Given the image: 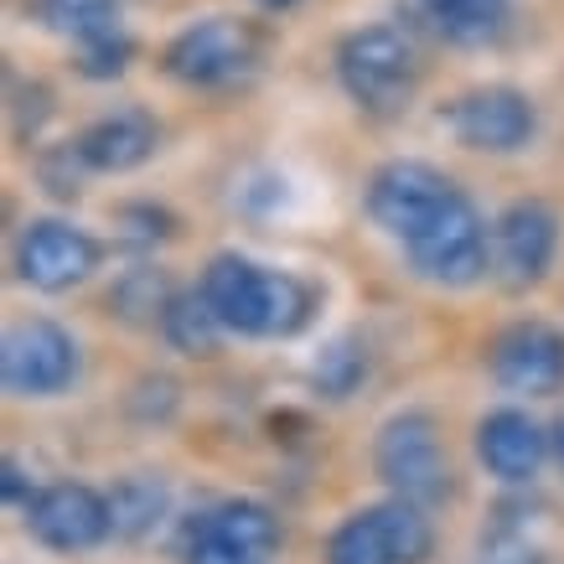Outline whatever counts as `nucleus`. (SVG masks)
Segmentation results:
<instances>
[{
  "label": "nucleus",
  "mask_w": 564,
  "mask_h": 564,
  "mask_svg": "<svg viewBox=\"0 0 564 564\" xmlns=\"http://www.w3.org/2000/svg\"><path fill=\"white\" fill-rule=\"evenodd\" d=\"M203 295L223 332L239 337H295L316 316V291L301 274L270 270L243 254H218L203 270Z\"/></svg>",
  "instance_id": "obj_1"
},
{
  "label": "nucleus",
  "mask_w": 564,
  "mask_h": 564,
  "mask_svg": "<svg viewBox=\"0 0 564 564\" xmlns=\"http://www.w3.org/2000/svg\"><path fill=\"white\" fill-rule=\"evenodd\" d=\"M337 84L373 120L404 115L414 88H420V52H414L410 32L393 26V21H373V26L347 32L337 42Z\"/></svg>",
  "instance_id": "obj_2"
},
{
  "label": "nucleus",
  "mask_w": 564,
  "mask_h": 564,
  "mask_svg": "<svg viewBox=\"0 0 564 564\" xmlns=\"http://www.w3.org/2000/svg\"><path fill=\"white\" fill-rule=\"evenodd\" d=\"M373 471L389 497H404L414 508H435L451 492V462H445L441 425L430 410H399L383 420L373 441Z\"/></svg>",
  "instance_id": "obj_3"
},
{
  "label": "nucleus",
  "mask_w": 564,
  "mask_h": 564,
  "mask_svg": "<svg viewBox=\"0 0 564 564\" xmlns=\"http://www.w3.org/2000/svg\"><path fill=\"white\" fill-rule=\"evenodd\" d=\"M462 197L466 192L456 187L441 166H430V161H383V166L368 176L362 207H368V218L404 249V243L420 239L430 223L441 218V213H451Z\"/></svg>",
  "instance_id": "obj_4"
},
{
  "label": "nucleus",
  "mask_w": 564,
  "mask_h": 564,
  "mask_svg": "<svg viewBox=\"0 0 564 564\" xmlns=\"http://www.w3.org/2000/svg\"><path fill=\"white\" fill-rule=\"evenodd\" d=\"M430 554H435V529L425 508L404 497L343 518L326 539V564H425Z\"/></svg>",
  "instance_id": "obj_5"
},
{
  "label": "nucleus",
  "mask_w": 564,
  "mask_h": 564,
  "mask_svg": "<svg viewBox=\"0 0 564 564\" xmlns=\"http://www.w3.org/2000/svg\"><path fill=\"white\" fill-rule=\"evenodd\" d=\"M259 63V36L239 17H207L192 21L166 42L161 68L187 88H228Z\"/></svg>",
  "instance_id": "obj_6"
},
{
  "label": "nucleus",
  "mask_w": 564,
  "mask_h": 564,
  "mask_svg": "<svg viewBox=\"0 0 564 564\" xmlns=\"http://www.w3.org/2000/svg\"><path fill=\"white\" fill-rule=\"evenodd\" d=\"M404 259H410V270L430 285H441V291H466V285H477L481 274L492 270V228L481 223V213L471 207V197L441 213V218L430 223L425 234L414 243H404Z\"/></svg>",
  "instance_id": "obj_7"
},
{
  "label": "nucleus",
  "mask_w": 564,
  "mask_h": 564,
  "mask_svg": "<svg viewBox=\"0 0 564 564\" xmlns=\"http://www.w3.org/2000/svg\"><path fill=\"white\" fill-rule=\"evenodd\" d=\"M280 518L254 497H228L187 523L182 560L187 564H274Z\"/></svg>",
  "instance_id": "obj_8"
},
{
  "label": "nucleus",
  "mask_w": 564,
  "mask_h": 564,
  "mask_svg": "<svg viewBox=\"0 0 564 564\" xmlns=\"http://www.w3.org/2000/svg\"><path fill=\"white\" fill-rule=\"evenodd\" d=\"M78 378V343L68 326L32 316L17 322L0 343V383L17 399H57Z\"/></svg>",
  "instance_id": "obj_9"
},
{
  "label": "nucleus",
  "mask_w": 564,
  "mask_h": 564,
  "mask_svg": "<svg viewBox=\"0 0 564 564\" xmlns=\"http://www.w3.org/2000/svg\"><path fill=\"white\" fill-rule=\"evenodd\" d=\"M560 259V213L544 197H518L492 218V274L508 291H533Z\"/></svg>",
  "instance_id": "obj_10"
},
{
  "label": "nucleus",
  "mask_w": 564,
  "mask_h": 564,
  "mask_svg": "<svg viewBox=\"0 0 564 564\" xmlns=\"http://www.w3.org/2000/svg\"><path fill=\"white\" fill-rule=\"evenodd\" d=\"M445 124H451V135L462 140L466 151L513 155V151H523L533 140V130H539V109H533V99L513 84H481V88H466L462 99H451Z\"/></svg>",
  "instance_id": "obj_11"
},
{
  "label": "nucleus",
  "mask_w": 564,
  "mask_h": 564,
  "mask_svg": "<svg viewBox=\"0 0 564 564\" xmlns=\"http://www.w3.org/2000/svg\"><path fill=\"white\" fill-rule=\"evenodd\" d=\"M26 529L52 554H88L104 539H115L109 523V492L88 487V481H47L36 487L26 502Z\"/></svg>",
  "instance_id": "obj_12"
},
{
  "label": "nucleus",
  "mask_w": 564,
  "mask_h": 564,
  "mask_svg": "<svg viewBox=\"0 0 564 564\" xmlns=\"http://www.w3.org/2000/svg\"><path fill=\"white\" fill-rule=\"evenodd\" d=\"M487 373L497 389L549 399L564 389V332L549 322H508L487 347Z\"/></svg>",
  "instance_id": "obj_13"
},
{
  "label": "nucleus",
  "mask_w": 564,
  "mask_h": 564,
  "mask_svg": "<svg viewBox=\"0 0 564 564\" xmlns=\"http://www.w3.org/2000/svg\"><path fill=\"white\" fill-rule=\"evenodd\" d=\"M99 239L88 228H73L63 218H36L21 228L17 239V274L32 285V291L63 295L73 285H84L88 274L99 270Z\"/></svg>",
  "instance_id": "obj_14"
},
{
  "label": "nucleus",
  "mask_w": 564,
  "mask_h": 564,
  "mask_svg": "<svg viewBox=\"0 0 564 564\" xmlns=\"http://www.w3.org/2000/svg\"><path fill=\"white\" fill-rule=\"evenodd\" d=\"M554 435L523 410H492L477 425V462L508 487H523L544 471Z\"/></svg>",
  "instance_id": "obj_15"
},
{
  "label": "nucleus",
  "mask_w": 564,
  "mask_h": 564,
  "mask_svg": "<svg viewBox=\"0 0 564 564\" xmlns=\"http://www.w3.org/2000/svg\"><path fill=\"white\" fill-rule=\"evenodd\" d=\"M513 0H399L404 32L435 36L445 47H487L508 32Z\"/></svg>",
  "instance_id": "obj_16"
},
{
  "label": "nucleus",
  "mask_w": 564,
  "mask_h": 564,
  "mask_svg": "<svg viewBox=\"0 0 564 564\" xmlns=\"http://www.w3.org/2000/svg\"><path fill=\"white\" fill-rule=\"evenodd\" d=\"M73 145H78V161H84L88 172L120 176L151 161L155 145H161V130H155V120L145 109H115V115L88 124Z\"/></svg>",
  "instance_id": "obj_17"
},
{
  "label": "nucleus",
  "mask_w": 564,
  "mask_h": 564,
  "mask_svg": "<svg viewBox=\"0 0 564 564\" xmlns=\"http://www.w3.org/2000/svg\"><path fill=\"white\" fill-rule=\"evenodd\" d=\"M172 513V487L151 471H135L109 487V523H115V539L124 544H145Z\"/></svg>",
  "instance_id": "obj_18"
},
{
  "label": "nucleus",
  "mask_w": 564,
  "mask_h": 564,
  "mask_svg": "<svg viewBox=\"0 0 564 564\" xmlns=\"http://www.w3.org/2000/svg\"><path fill=\"white\" fill-rule=\"evenodd\" d=\"M161 337L176 347V352H187V358H213L223 343V322L213 316L207 306L203 285L197 291H176L166 316H161Z\"/></svg>",
  "instance_id": "obj_19"
},
{
  "label": "nucleus",
  "mask_w": 564,
  "mask_h": 564,
  "mask_svg": "<svg viewBox=\"0 0 564 564\" xmlns=\"http://www.w3.org/2000/svg\"><path fill=\"white\" fill-rule=\"evenodd\" d=\"M172 295L176 291L166 285V274L151 270V264H140V270H124V280L109 291V306L135 326H161V316H166V306H172Z\"/></svg>",
  "instance_id": "obj_20"
},
{
  "label": "nucleus",
  "mask_w": 564,
  "mask_h": 564,
  "mask_svg": "<svg viewBox=\"0 0 564 564\" xmlns=\"http://www.w3.org/2000/svg\"><path fill=\"white\" fill-rule=\"evenodd\" d=\"M120 6L124 0H36V17L47 21L52 32L88 42V36H104L120 26Z\"/></svg>",
  "instance_id": "obj_21"
},
{
  "label": "nucleus",
  "mask_w": 564,
  "mask_h": 564,
  "mask_svg": "<svg viewBox=\"0 0 564 564\" xmlns=\"http://www.w3.org/2000/svg\"><path fill=\"white\" fill-rule=\"evenodd\" d=\"M362 378H368V352H362L352 337H337V343L316 358V368H311V383H316L326 399H347Z\"/></svg>",
  "instance_id": "obj_22"
},
{
  "label": "nucleus",
  "mask_w": 564,
  "mask_h": 564,
  "mask_svg": "<svg viewBox=\"0 0 564 564\" xmlns=\"http://www.w3.org/2000/svg\"><path fill=\"white\" fill-rule=\"evenodd\" d=\"M130 63H135V36L120 32V26L78 42V73H84V78H120Z\"/></svg>",
  "instance_id": "obj_23"
},
{
  "label": "nucleus",
  "mask_w": 564,
  "mask_h": 564,
  "mask_svg": "<svg viewBox=\"0 0 564 564\" xmlns=\"http://www.w3.org/2000/svg\"><path fill=\"white\" fill-rule=\"evenodd\" d=\"M477 564H549V560L523 523H492L477 544Z\"/></svg>",
  "instance_id": "obj_24"
},
{
  "label": "nucleus",
  "mask_w": 564,
  "mask_h": 564,
  "mask_svg": "<svg viewBox=\"0 0 564 564\" xmlns=\"http://www.w3.org/2000/svg\"><path fill=\"white\" fill-rule=\"evenodd\" d=\"M84 161H78V145H57V151L42 155V182H47L52 197H78V182H84Z\"/></svg>",
  "instance_id": "obj_25"
},
{
  "label": "nucleus",
  "mask_w": 564,
  "mask_h": 564,
  "mask_svg": "<svg viewBox=\"0 0 564 564\" xmlns=\"http://www.w3.org/2000/svg\"><path fill=\"white\" fill-rule=\"evenodd\" d=\"M0 492H6V502H21V508L36 497V487L26 481V471H21L17 456H6V466H0Z\"/></svg>",
  "instance_id": "obj_26"
},
{
  "label": "nucleus",
  "mask_w": 564,
  "mask_h": 564,
  "mask_svg": "<svg viewBox=\"0 0 564 564\" xmlns=\"http://www.w3.org/2000/svg\"><path fill=\"white\" fill-rule=\"evenodd\" d=\"M254 6H264V11H291V6H301V0H254Z\"/></svg>",
  "instance_id": "obj_27"
},
{
  "label": "nucleus",
  "mask_w": 564,
  "mask_h": 564,
  "mask_svg": "<svg viewBox=\"0 0 564 564\" xmlns=\"http://www.w3.org/2000/svg\"><path fill=\"white\" fill-rule=\"evenodd\" d=\"M554 456H560V466H564V420L554 425Z\"/></svg>",
  "instance_id": "obj_28"
}]
</instances>
